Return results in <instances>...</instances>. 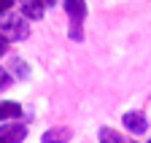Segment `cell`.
Wrapping results in <instances>:
<instances>
[{
    "label": "cell",
    "instance_id": "obj_1",
    "mask_svg": "<svg viewBox=\"0 0 151 143\" xmlns=\"http://www.w3.org/2000/svg\"><path fill=\"white\" fill-rule=\"evenodd\" d=\"M62 11L68 16V38L73 43H81L86 38V16H89V6H86V0H62Z\"/></svg>",
    "mask_w": 151,
    "mask_h": 143
},
{
    "label": "cell",
    "instance_id": "obj_2",
    "mask_svg": "<svg viewBox=\"0 0 151 143\" xmlns=\"http://www.w3.org/2000/svg\"><path fill=\"white\" fill-rule=\"evenodd\" d=\"M0 32H3L11 43H22V41L30 38L32 22L27 19L22 11H8L6 16H0Z\"/></svg>",
    "mask_w": 151,
    "mask_h": 143
},
{
    "label": "cell",
    "instance_id": "obj_3",
    "mask_svg": "<svg viewBox=\"0 0 151 143\" xmlns=\"http://www.w3.org/2000/svg\"><path fill=\"white\" fill-rule=\"evenodd\" d=\"M122 127H124L129 135L143 138V135L148 132V116H146V111H140V108L124 111V114H122Z\"/></svg>",
    "mask_w": 151,
    "mask_h": 143
},
{
    "label": "cell",
    "instance_id": "obj_4",
    "mask_svg": "<svg viewBox=\"0 0 151 143\" xmlns=\"http://www.w3.org/2000/svg\"><path fill=\"white\" fill-rule=\"evenodd\" d=\"M27 138H30V130L22 119H11V121L0 124V140L3 143H22Z\"/></svg>",
    "mask_w": 151,
    "mask_h": 143
},
{
    "label": "cell",
    "instance_id": "obj_5",
    "mask_svg": "<svg viewBox=\"0 0 151 143\" xmlns=\"http://www.w3.org/2000/svg\"><path fill=\"white\" fill-rule=\"evenodd\" d=\"M6 68L11 70V76H14L16 84H19V81H30V76H32V68H30V62H27L22 54H11L8 62H6Z\"/></svg>",
    "mask_w": 151,
    "mask_h": 143
},
{
    "label": "cell",
    "instance_id": "obj_6",
    "mask_svg": "<svg viewBox=\"0 0 151 143\" xmlns=\"http://www.w3.org/2000/svg\"><path fill=\"white\" fill-rule=\"evenodd\" d=\"M19 11H22L30 22H41L49 8L41 3V0H19Z\"/></svg>",
    "mask_w": 151,
    "mask_h": 143
},
{
    "label": "cell",
    "instance_id": "obj_7",
    "mask_svg": "<svg viewBox=\"0 0 151 143\" xmlns=\"http://www.w3.org/2000/svg\"><path fill=\"white\" fill-rule=\"evenodd\" d=\"M22 116H24L22 103H16V100H0V124L11 121V119H22Z\"/></svg>",
    "mask_w": 151,
    "mask_h": 143
},
{
    "label": "cell",
    "instance_id": "obj_8",
    "mask_svg": "<svg viewBox=\"0 0 151 143\" xmlns=\"http://www.w3.org/2000/svg\"><path fill=\"white\" fill-rule=\"evenodd\" d=\"M70 138H73V132L68 127H51V130L41 132V140L43 143H60V140H70Z\"/></svg>",
    "mask_w": 151,
    "mask_h": 143
},
{
    "label": "cell",
    "instance_id": "obj_9",
    "mask_svg": "<svg viewBox=\"0 0 151 143\" xmlns=\"http://www.w3.org/2000/svg\"><path fill=\"white\" fill-rule=\"evenodd\" d=\"M97 140H103V143H124L127 138L122 132H116L113 127H100L97 130Z\"/></svg>",
    "mask_w": 151,
    "mask_h": 143
},
{
    "label": "cell",
    "instance_id": "obj_10",
    "mask_svg": "<svg viewBox=\"0 0 151 143\" xmlns=\"http://www.w3.org/2000/svg\"><path fill=\"white\" fill-rule=\"evenodd\" d=\"M14 84H16V81H14V76H11V70H8L6 65H0V95L8 92Z\"/></svg>",
    "mask_w": 151,
    "mask_h": 143
},
{
    "label": "cell",
    "instance_id": "obj_11",
    "mask_svg": "<svg viewBox=\"0 0 151 143\" xmlns=\"http://www.w3.org/2000/svg\"><path fill=\"white\" fill-rule=\"evenodd\" d=\"M16 3H19V0H0V16H6L8 11H14Z\"/></svg>",
    "mask_w": 151,
    "mask_h": 143
},
{
    "label": "cell",
    "instance_id": "obj_12",
    "mask_svg": "<svg viewBox=\"0 0 151 143\" xmlns=\"http://www.w3.org/2000/svg\"><path fill=\"white\" fill-rule=\"evenodd\" d=\"M8 49H11V41L6 38V35H3V32H0V60H3V57L8 54Z\"/></svg>",
    "mask_w": 151,
    "mask_h": 143
},
{
    "label": "cell",
    "instance_id": "obj_13",
    "mask_svg": "<svg viewBox=\"0 0 151 143\" xmlns=\"http://www.w3.org/2000/svg\"><path fill=\"white\" fill-rule=\"evenodd\" d=\"M41 3H43V6H46V8L51 11V8H57V6H60V3H62V0H41Z\"/></svg>",
    "mask_w": 151,
    "mask_h": 143
}]
</instances>
